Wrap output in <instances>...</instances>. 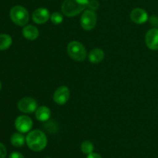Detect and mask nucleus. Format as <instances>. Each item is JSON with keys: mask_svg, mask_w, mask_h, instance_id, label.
Here are the masks:
<instances>
[{"mask_svg": "<svg viewBox=\"0 0 158 158\" xmlns=\"http://www.w3.org/2000/svg\"><path fill=\"white\" fill-rule=\"evenodd\" d=\"M105 57L104 51L100 48H95L92 50L89 54V60L91 63L98 64L103 60Z\"/></svg>", "mask_w": 158, "mask_h": 158, "instance_id": "obj_14", "label": "nucleus"}, {"mask_svg": "<svg viewBox=\"0 0 158 158\" xmlns=\"http://www.w3.org/2000/svg\"><path fill=\"white\" fill-rule=\"evenodd\" d=\"M67 53L69 57L77 61H83L86 59V50L83 44L79 41H71L67 46Z\"/></svg>", "mask_w": 158, "mask_h": 158, "instance_id": "obj_4", "label": "nucleus"}, {"mask_svg": "<svg viewBox=\"0 0 158 158\" xmlns=\"http://www.w3.org/2000/svg\"><path fill=\"white\" fill-rule=\"evenodd\" d=\"M50 20L52 21V23L55 25H59L60 23H63V16L61 13L58 12H53V13L51 15Z\"/></svg>", "mask_w": 158, "mask_h": 158, "instance_id": "obj_18", "label": "nucleus"}, {"mask_svg": "<svg viewBox=\"0 0 158 158\" xmlns=\"http://www.w3.org/2000/svg\"><path fill=\"white\" fill-rule=\"evenodd\" d=\"M26 142L28 147L32 151L40 152L44 150L47 145V137L42 130H32L26 136Z\"/></svg>", "mask_w": 158, "mask_h": 158, "instance_id": "obj_1", "label": "nucleus"}, {"mask_svg": "<svg viewBox=\"0 0 158 158\" xmlns=\"http://www.w3.org/2000/svg\"><path fill=\"white\" fill-rule=\"evenodd\" d=\"M22 33H23V37L29 40H35V39L38 38L39 35H40V32H39L38 29L35 26H32V25L25 26L23 27Z\"/></svg>", "mask_w": 158, "mask_h": 158, "instance_id": "obj_12", "label": "nucleus"}, {"mask_svg": "<svg viewBox=\"0 0 158 158\" xmlns=\"http://www.w3.org/2000/svg\"><path fill=\"white\" fill-rule=\"evenodd\" d=\"M89 0H65L62 5V12L68 17L79 15L87 7Z\"/></svg>", "mask_w": 158, "mask_h": 158, "instance_id": "obj_2", "label": "nucleus"}, {"mask_svg": "<svg viewBox=\"0 0 158 158\" xmlns=\"http://www.w3.org/2000/svg\"><path fill=\"white\" fill-rule=\"evenodd\" d=\"M86 158H102V156L100 154H98V153H92L88 155V156Z\"/></svg>", "mask_w": 158, "mask_h": 158, "instance_id": "obj_23", "label": "nucleus"}, {"mask_svg": "<svg viewBox=\"0 0 158 158\" xmlns=\"http://www.w3.org/2000/svg\"><path fill=\"white\" fill-rule=\"evenodd\" d=\"M6 155H7V150L6 146L0 143V158H6Z\"/></svg>", "mask_w": 158, "mask_h": 158, "instance_id": "obj_20", "label": "nucleus"}, {"mask_svg": "<svg viewBox=\"0 0 158 158\" xmlns=\"http://www.w3.org/2000/svg\"><path fill=\"white\" fill-rule=\"evenodd\" d=\"M148 14L141 8H136L131 12V19L137 24H143L148 20Z\"/></svg>", "mask_w": 158, "mask_h": 158, "instance_id": "obj_11", "label": "nucleus"}, {"mask_svg": "<svg viewBox=\"0 0 158 158\" xmlns=\"http://www.w3.org/2000/svg\"><path fill=\"white\" fill-rule=\"evenodd\" d=\"M97 21V14L91 9H86L83 12L80 18V24L85 30H92L96 26Z\"/></svg>", "mask_w": 158, "mask_h": 158, "instance_id": "obj_5", "label": "nucleus"}, {"mask_svg": "<svg viewBox=\"0 0 158 158\" xmlns=\"http://www.w3.org/2000/svg\"><path fill=\"white\" fill-rule=\"evenodd\" d=\"M94 150V146L92 142L89 140H85L81 144V150L85 154H90Z\"/></svg>", "mask_w": 158, "mask_h": 158, "instance_id": "obj_17", "label": "nucleus"}, {"mask_svg": "<svg viewBox=\"0 0 158 158\" xmlns=\"http://www.w3.org/2000/svg\"><path fill=\"white\" fill-rule=\"evenodd\" d=\"M51 112L48 107L40 106L35 110V118L40 122H46L50 118Z\"/></svg>", "mask_w": 158, "mask_h": 158, "instance_id": "obj_13", "label": "nucleus"}, {"mask_svg": "<svg viewBox=\"0 0 158 158\" xmlns=\"http://www.w3.org/2000/svg\"><path fill=\"white\" fill-rule=\"evenodd\" d=\"M32 120L30 117L28 116H19L16 118L15 121V127L19 133H28L32 129Z\"/></svg>", "mask_w": 158, "mask_h": 158, "instance_id": "obj_6", "label": "nucleus"}, {"mask_svg": "<svg viewBox=\"0 0 158 158\" xmlns=\"http://www.w3.org/2000/svg\"><path fill=\"white\" fill-rule=\"evenodd\" d=\"M99 6H100V3L97 0H89L87 7L91 10L95 11L98 9Z\"/></svg>", "mask_w": 158, "mask_h": 158, "instance_id": "obj_19", "label": "nucleus"}, {"mask_svg": "<svg viewBox=\"0 0 158 158\" xmlns=\"http://www.w3.org/2000/svg\"><path fill=\"white\" fill-rule=\"evenodd\" d=\"M1 89H2V83L1 81H0V91H1Z\"/></svg>", "mask_w": 158, "mask_h": 158, "instance_id": "obj_24", "label": "nucleus"}, {"mask_svg": "<svg viewBox=\"0 0 158 158\" xmlns=\"http://www.w3.org/2000/svg\"><path fill=\"white\" fill-rule=\"evenodd\" d=\"M18 108L24 113H32L37 109V102L31 97H25L18 102Z\"/></svg>", "mask_w": 158, "mask_h": 158, "instance_id": "obj_7", "label": "nucleus"}, {"mask_svg": "<svg viewBox=\"0 0 158 158\" xmlns=\"http://www.w3.org/2000/svg\"><path fill=\"white\" fill-rule=\"evenodd\" d=\"M70 96V91L66 86H60L56 90L53 94V100L58 105H64L68 102Z\"/></svg>", "mask_w": 158, "mask_h": 158, "instance_id": "obj_8", "label": "nucleus"}, {"mask_svg": "<svg viewBox=\"0 0 158 158\" xmlns=\"http://www.w3.org/2000/svg\"><path fill=\"white\" fill-rule=\"evenodd\" d=\"M12 43V39L10 35L6 33L0 34V50H6L10 47Z\"/></svg>", "mask_w": 158, "mask_h": 158, "instance_id": "obj_16", "label": "nucleus"}, {"mask_svg": "<svg viewBox=\"0 0 158 158\" xmlns=\"http://www.w3.org/2000/svg\"><path fill=\"white\" fill-rule=\"evenodd\" d=\"M150 22L154 26H158V17L156 16V15H152L151 17V19H150Z\"/></svg>", "mask_w": 158, "mask_h": 158, "instance_id": "obj_22", "label": "nucleus"}, {"mask_svg": "<svg viewBox=\"0 0 158 158\" xmlns=\"http://www.w3.org/2000/svg\"><path fill=\"white\" fill-rule=\"evenodd\" d=\"M45 158H51V157H45Z\"/></svg>", "mask_w": 158, "mask_h": 158, "instance_id": "obj_25", "label": "nucleus"}, {"mask_svg": "<svg viewBox=\"0 0 158 158\" xmlns=\"http://www.w3.org/2000/svg\"><path fill=\"white\" fill-rule=\"evenodd\" d=\"M9 158H25V157L21 153L15 151V152H12V153L9 155Z\"/></svg>", "mask_w": 158, "mask_h": 158, "instance_id": "obj_21", "label": "nucleus"}, {"mask_svg": "<svg viewBox=\"0 0 158 158\" xmlns=\"http://www.w3.org/2000/svg\"><path fill=\"white\" fill-rule=\"evenodd\" d=\"M50 16L51 15L47 9L39 8L32 12V18L34 23H37V24H43L50 19Z\"/></svg>", "mask_w": 158, "mask_h": 158, "instance_id": "obj_10", "label": "nucleus"}, {"mask_svg": "<svg viewBox=\"0 0 158 158\" xmlns=\"http://www.w3.org/2000/svg\"><path fill=\"white\" fill-rule=\"evenodd\" d=\"M147 46L152 50H158V28L151 29L145 36Z\"/></svg>", "mask_w": 158, "mask_h": 158, "instance_id": "obj_9", "label": "nucleus"}, {"mask_svg": "<svg viewBox=\"0 0 158 158\" xmlns=\"http://www.w3.org/2000/svg\"><path fill=\"white\" fill-rule=\"evenodd\" d=\"M11 143L15 147H22L26 142V138L21 133H15L11 136Z\"/></svg>", "mask_w": 158, "mask_h": 158, "instance_id": "obj_15", "label": "nucleus"}, {"mask_svg": "<svg viewBox=\"0 0 158 158\" xmlns=\"http://www.w3.org/2000/svg\"><path fill=\"white\" fill-rule=\"evenodd\" d=\"M9 15L12 21L15 25L24 26L29 20V15L27 9L22 6H15L11 9Z\"/></svg>", "mask_w": 158, "mask_h": 158, "instance_id": "obj_3", "label": "nucleus"}]
</instances>
